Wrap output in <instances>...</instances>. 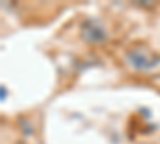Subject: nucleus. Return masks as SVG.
I'll list each match as a JSON object with an SVG mask.
<instances>
[{"mask_svg": "<svg viewBox=\"0 0 160 144\" xmlns=\"http://www.w3.org/2000/svg\"><path fill=\"white\" fill-rule=\"evenodd\" d=\"M125 59L128 61V64L136 69V71H149L152 67H155L157 64L160 62V58L155 56L151 51H146V50H128L125 53Z\"/></svg>", "mask_w": 160, "mask_h": 144, "instance_id": "nucleus-1", "label": "nucleus"}, {"mask_svg": "<svg viewBox=\"0 0 160 144\" xmlns=\"http://www.w3.org/2000/svg\"><path fill=\"white\" fill-rule=\"evenodd\" d=\"M82 37L87 43L96 45V43H102L108 38V34H106L104 26L98 19L88 18L82 22Z\"/></svg>", "mask_w": 160, "mask_h": 144, "instance_id": "nucleus-2", "label": "nucleus"}, {"mask_svg": "<svg viewBox=\"0 0 160 144\" xmlns=\"http://www.w3.org/2000/svg\"><path fill=\"white\" fill-rule=\"evenodd\" d=\"M21 125H22V128H24V133H26V135H31V133L34 132L32 127H31L28 122H26V120H21Z\"/></svg>", "mask_w": 160, "mask_h": 144, "instance_id": "nucleus-3", "label": "nucleus"}, {"mask_svg": "<svg viewBox=\"0 0 160 144\" xmlns=\"http://www.w3.org/2000/svg\"><path fill=\"white\" fill-rule=\"evenodd\" d=\"M0 91H2V101H5V98H7V88L2 87V88H0Z\"/></svg>", "mask_w": 160, "mask_h": 144, "instance_id": "nucleus-4", "label": "nucleus"}]
</instances>
